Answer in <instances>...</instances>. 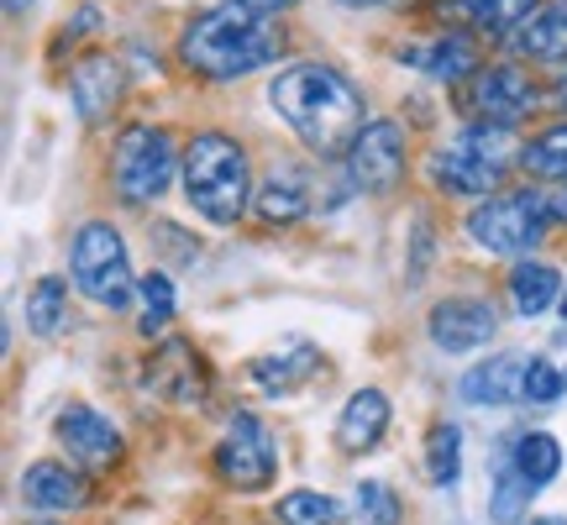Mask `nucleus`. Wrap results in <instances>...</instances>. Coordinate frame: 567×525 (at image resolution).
I'll return each mask as SVG.
<instances>
[{
    "label": "nucleus",
    "instance_id": "nucleus-10",
    "mask_svg": "<svg viewBox=\"0 0 567 525\" xmlns=\"http://www.w3.org/2000/svg\"><path fill=\"white\" fill-rule=\"evenodd\" d=\"M542 105V84L520 63H484L457 95V111L484 126H520Z\"/></svg>",
    "mask_w": 567,
    "mask_h": 525
},
{
    "label": "nucleus",
    "instance_id": "nucleus-24",
    "mask_svg": "<svg viewBox=\"0 0 567 525\" xmlns=\"http://www.w3.org/2000/svg\"><path fill=\"white\" fill-rule=\"evenodd\" d=\"M509 305L536 321V316H547L551 305H563V274L542 258H520L509 268Z\"/></svg>",
    "mask_w": 567,
    "mask_h": 525
},
{
    "label": "nucleus",
    "instance_id": "nucleus-20",
    "mask_svg": "<svg viewBox=\"0 0 567 525\" xmlns=\"http://www.w3.org/2000/svg\"><path fill=\"white\" fill-rule=\"evenodd\" d=\"M389 415H394V404H389L384 389L363 384L358 394H347L342 415H337V446H342L347 457H368L373 446L384 442Z\"/></svg>",
    "mask_w": 567,
    "mask_h": 525
},
{
    "label": "nucleus",
    "instance_id": "nucleus-32",
    "mask_svg": "<svg viewBox=\"0 0 567 525\" xmlns=\"http://www.w3.org/2000/svg\"><path fill=\"white\" fill-rule=\"evenodd\" d=\"M237 6H247V11H258V17H284V11H295L300 0H237Z\"/></svg>",
    "mask_w": 567,
    "mask_h": 525
},
{
    "label": "nucleus",
    "instance_id": "nucleus-37",
    "mask_svg": "<svg viewBox=\"0 0 567 525\" xmlns=\"http://www.w3.org/2000/svg\"><path fill=\"white\" fill-rule=\"evenodd\" d=\"M27 525H59V521H53V515H38V521H27Z\"/></svg>",
    "mask_w": 567,
    "mask_h": 525
},
{
    "label": "nucleus",
    "instance_id": "nucleus-16",
    "mask_svg": "<svg viewBox=\"0 0 567 525\" xmlns=\"http://www.w3.org/2000/svg\"><path fill=\"white\" fill-rule=\"evenodd\" d=\"M95 473H84L80 463H32L27 473H21V500H27V509H38V515H74V509H84L90 500H95V484H90Z\"/></svg>",
    "mask_w": 567,
    "mask_h": 525
},
{
    "label": "nucleus",
    "instance_id": "nucleus-35",
    "mask_svg": "<svg viewBox=\"0 0 567 525\" xmlns=\"http://www.w3.org/2000/svg\"><path fill=\"white\" fill-rule=\"evenodd\" d=\"M32 11V0H6V17H27Z\"/></svg>",
    "mask_w": 567,
    "mask_h": 525
},
{
    "label": "nucleus",
    "instance_id": "nucleus-18",
    "mask_svg": "<svg viewBox=\"0 0 567 525\" xmlns=\"http://www.w3.org/2000/svg\"><path fill=\"white\" fill-rule=\"evenodd\" d=\"M122 63L116 53H84L74 69H69V101H74V116L84 126H101L111 122V111L122 105Z\"/></svg>",
    "mask_w": 567,
    "mask_h": 525
},
{
    "label": "nucleus",
    "instance_id": "nucleus-3",
    "mask_svg": "<svg viewBox=\"0 0 567 525\" xmlns=\"http://www.w3.org/2000/svg\"><path fill=\"white\" fill-rule=\"evenodd\" d=\"M179 189L189 210L210 226H237L252 205V158L231 132H195L179 163Z\"/></svg>",
    "mask_w": 567,
    "mask_h": 525
},
{
    "label": "nucleus",
    "instance_id": "nucleus-26",
    "mask_svg": "<svg viewBox=\"0 0 567 525\" xmlns=\"http://www.w3.org/2000/svg\"><path fill=\"white\" fill-rule=\"evenodd\" d=\"M463 473V425L436 421L425 431V478L436 488H452Z\"/></svg>",
    "mask_w": 567,
    "mask_h": 525
},
{
    "label": "nucleus",
    "instance_id": "nucleus-22",
    "mask_svg": "<svg viewBox=\"0 0 567 525\" xmlns=\"http://www.w3.org/2000/svg\"><path fill=\"white\" fill-rule=\"evenodd\" d=\"M321 373V352L310 342H289V347H279V352H268V358H252L247 363V379L264 389V394H295L300 384H310Z\"/></svg>",
    "mask_w": 567,
    "mask_h": 525
},
{
    "label": "nucleus",
    "instance_id": "nucleus-30",
    "mask_svg": "<svg viewBox=\"0 0 567 525\" xmlns=\"http://www.w3.org/2000/svg\"><path fill=\"white\" fill-rule=\"evenodd\" d=\"M142 316H137V331L147 337V342H158L163 331H168V321H174V279L163 274V268H153V274H142Z\"/></svg>",
    "mask_w": 567,
    "mask_h": 525
},
{
    "label": "nucleus",
    "instance_id": "nucleus-17",
    "mask_svg": "<svg viewBox=\"0 0 567 525\" xmlns=\"http://www.w3.org/2000/svg\"><path fill=\"white\" fill-rule=\"evenodd\" d=\"M526 368H530V352H494V358L473 363L457 379V400L473 404V410L526 404Z\"/></svg>",
    "mask_w": 567,
    "mask_h": 525
},
{
    "label": "nucleus",
    "instance_id": "nucleus-34",
    "mask_svg": "<svg viewBox=\"0 0 567 525\" xmlns=\"http://www.w3.org/2000/svg\"><path fill=\"white\" fill-rule=\"evenodd\" d=\"M337 6H347V11H379V6H389V0H337Z\"/></svg>",
    "mask_w": 567,
    "mask_h": 525
},
{
    "label": "nucleus",
    "instance_id": "nucleus-28",
    "mask_svg": "<svg viewBox=\"0 0 567 525\" xmlns=\"http://www.w3.org/2000/svg\"><path fill=\"white\" fill-rule=\"evenodd\" d=\"M274 521L279 525H342L347 509L331 500V494H316V488H289L274 505Z\"/></svg>",
    "mask_w": 567,
    "mask_h": 525
},
{
    "label": "nucleus",
    "instance_id": "nucleus-38",
    "mask_svg": "<svg viewBox=\"0 0 567 525\" xmlns=\"http://www.w3.org/2000/svg\"><path fill=\"white\" fill-rule=\"evenodd\" d=\"M557 310H563V321H567V289H563V305H557Z\"/></svg>",
    "mask_w": 567,
    "mask_h": 525
},
{
    "label": "nucleus",
    "instance_id": "nucleus-14",
    "mask_svg": "<svg viewBox=\"0 0 567 525\" xmlns=\"http://www.w3.org/2000/svg\"><path fill=\"white\" fill-rule=\"evenodd\" d=\"M142 384L147 394H158L168 404H205L210 394V368L195 352V342L184 337H158V347L147 352V368H142Z\"/></svg>",
    "mask_w": 567,
    "mask_h": 525
},
{
    "label": "nucleus",
    "instance_id": "nucleus-12",
    "mask_svg": "<svg viewBox=\"0 0 567 525\" xmlns=\"http://www.w3.org/2000/svg\"><path fill=\"white\" fill-rule=\"evenodd\" d=\"M53 436H59V452L69 463H80L84 473H111V467L126 457V436L122 425L111 421L105 410L84 400H69L53 421Z\"/></svg>",
    "mask_w": 567,
    "mask_h": 525
},
{
    "label": "nucleus",
    "instance_id": "nucleus-9",
    "mask_svg": "<svg viewBox=\"0 0 567 525\" xmlns=\"http://www.w3.org/2000/svg\"><path fill=\"white\" fill-rule=\"evenodd\" d=\"M210 467L226 488L237 494H258L279 478V442L252 410H231L221 425V442L210 452Z\"/></svg>",
    "mask_w": 567,
    "mask_h": 525
},
{
    "label": "nucleus",
    "instance_id": "nucleus-21",
    "mask_svg": "<svg viewBox=\"0 0 567 525\" xmlns=\"http://www.w3.org/2000/svg\"><path fill=\"white\" fill-rule=\"evenodd\" d=\"M252 210L264 226H295L310 216V179L295 163H274L264 179H258V195H252Z\"/></svg>",
    "mask_w": 567,
    "mask_h": 525
},
{
    "label": "nucleus",
    "instance_id": "nucleus-6",
    "mask_svg": "<svg viewBox=\"0 0 567 525\" xmlns=\"http://www.w3.org/2000/svg\"><path fill=\"white\" fill-rule=\"evenodd\" d=\"M551 210L542 189H494L467 210V237L499 258H530V247L547 237Z\"/></svg>",
    "mask_w": 567,
    "mask_h": 525
},
{
    "label": "nucleus",
    "instance_id": "nucleus-5",
    "mask_svg": "<svg viewBox=\"0 0 567 525\" xmlns=\"http://www.w3.org/2000/svg\"><path fill=\"white\" fill-rule=\"evenodd\" d=\"M557 473H563V442L551 431H520L499 452V473H494V488H488V515L505 525L526 521L530 500L557 484Z\"/></svg>",
    "mask_w": 567,
    "mask_h": 525
},
{
    "label": "nucleus",
    "instance_id": "nucleus-33",
    "mask_svg": "<svg viewBox=\"0 0 567 525\" xmlns=\"http://www.w3.org/2000/svg\"><path fill=\"white\" fill-rule=\"evenodd\" d=\"M551 105H557V111L567 116V59L551 69Z\"/></svg>",
    "mask_w": 567,
    "mask_h": 525
},
{
    "label": "nucleus",
    "instance_id": "nucleus-11",
    "mask_svg": "<svg viewBox=\"0 0 567 525\" xmlns=\"http://www.w3.org/2000/svg\"><path fill=\"white\" fill-rule=\"evenodd\" d=\"M347 184L358 195H389L394 184L405 179V163H410V137L400 122L389 116H373V122L358 132V142L347 147Z\"/></svg>",
    "mask_w": 567,
    "mask_h": 525
},
{
    "label": "nucleus",
    "instance_id": "nucleus-23",
    "mask_svg": "<svg viewBox=\"0 0 567 525\" xmlns=\"http://www.w3.org/2000/svg\"><path fill=\"white\" fill-rule=\"evenodd\" d=\"M505 48L520 63H563L567 59V6H542L520 32H509Z\"/></svg>",
    "mask_w": 567,
    "mask_h": 525
},
{
    "label": "nucleus",
    "instance_id": "nucleus-8",
    "mask_svg": "<svg viewBox=\"0 0 567 525\" xmlns=\"http://www.w3.org/2000/svg\"><path fill=\"white\" fill-rule=\"evenodd\" d=\"M184 153L163 126H126L111 147V184L126 205H153L168 195V184L179 179Z\"/></svg>",
    "mask_w": 567,
    "mask_h": 525
},
{
    "label": "nucleus",
    "instance_id": "nucleus-2",
    "mask_svg": "<svg viewBox=\"0 0 567 525\" xmlns=\"http://www.w3.org/2000/svg\"><path fill=\"white\" fill-rule=\"evenodd\" d=\"M174 53H179V63L195 80L231 84V80H247V74L268 69V63H279L284 27H279V17H258V11H247L237 0H226V6L195 11V17L184 21Z\"/></svg>",
    "mask_w": 567,
    "mask_h": 525
},
{
    "label": "nucleus",
    "instance_id": "nucleus-36",
    "mask_svg": "<svg viewBox=\"0 0 567 525\" xmlns=\"http://www.w3.org/2000/svg\"><path fill=\"white\" fill-rule=\"evenodd\" d=\"M520 525H567V515H530V521H520Z\"/></svg>",
    "mask_w": 567,
    "mask_h": 525
},
{
    "label": "nucleus",
    "instance_id": "nucleus-19",
    "mask_svg": "<svg viewBox=\"0 0 567 525\" xmlns=\"http://www.w3.org/2000/svg\"><path fill=\"white\" fill-rule=\"evenodd\" d=\"M436 11H442V27H463L473 38L505 42L509 32H520L542 11V0H442Z\"/></svg>",
    "mask_w": 567,
    "mask_h": 525
},
{
    "label": "nucleus",
    "instance_id": "nucleus-1",
    "mask_svg": "<svg viewBox=\"0 0 567 525\" xmlns=\"http://www.w3.org/2000/svg\"><path fill=\"white\" fill-rule=\"evenodd\" d=\"M268 111L305 142V153H316L321 163L347 158V147L368 126L363 90L347 80L337 63H289V69H279L268 80Z\"/></svg>",
    "mask_w": 567,
    "mask_h": 525
},
{
    "label": "nucleus",
    "instance_id": "nucleus-15",
    "mask_svg": "<svg viewBox=\"0 0 567 525\" xmlns=\"http://www.w3.org/2000/svg\"><path fill=\"white\" fill-rule=\"evenodd\" d=\"M400 63H410L415 74H425V80L436 84H457L463 90L484 63H478V38L473 32H463V27H442V32H431V38H410L400 42V53H394Z\"/></svg>",
    "mask_w": 567,
    "mask_h": 525
},
{
    "label": "nucleus",
    "instance_id": "nucleus-13",
    "mask_svg": "<svg viewBox=\"0 0 567 525\" xmlns=\"http://www.w3.org/2000/svg\"><path fill=\"white\" fill-rule=\"evenodd\" d=\"M425 337H431V347L446 352V358L484 352V347L499 337V310L488 300H478V295H446V300L431 305Z\"/></svg>",
    "mask_w": 567,
    "mask_h": 525
},
{
    "label": "nucleus",
    "instance_id": "nucleus-25",
    "mask_svg": "<svg viewBox=\"0 0 567 525\" xmlns=\"http://www.w3.org/2000/svg\"><path fill=\"white\" fill-rule=\"evenodd\" d=\"M520 168L542 184L567 179V116L563 122H551V126H542L536 137H526V147H520Z\"/></svg>",
    "mask_w": 567,
    "mask_h": 525
},
{
    "label": "nucleus",
    "instance_id": "nucleus-29",
    "mask_svg": "<svg viewBox=\"0 0 567 525\" xmlns=\"http://www.w3.org/2000/svg\"><path fill=\"white\" fill-rule=\"evenodd\" d=\"M400 515H405V505H400L394 484L363 478V484L352 488V505H347V521L352 525H400Z\"/></svg>",
    "mask_w": 567,
    "mask_h": 525
},
{
    "label": "nucleus",
    "instance_id": "nucleus-27",
    "mask_svg": "<svg viewBox=\"0 0 567 525\" xmlns=\"http://www.w3.org/2000/svg\"><path fill=\"white\" fill-rule=\"evenodd\" d=\"M63 321H69V284L48 274V279L27 289V331L32 337H59Z\"/></svg>",
    "mask_w": 567,
    "mask_h": 525
},
{
    "label": "nucleus",
    "instance_id": "nucleus-39",
    "mask_svg": "<svg viewBox=\"0 0 567 525\" xmlns=\"http://www.w3.org/2000/svg\"><path fill=\"white\" fill-rule=\"evenodd\" d=\"M557 6H567V0H557Z\"/></svg>",
    "mask_w": 567,
    "mask_h": 525
},
{
    "label": "nucleus",
    "instance_id": "nucleus-31",
    "mask_svg": "<svg viewBox=\"0 0 567 525\" xmlns=\"http://www.w3.org/2000/svg\"><path fill=\"white\" fill-rule=\"evenodd\" d=\"M542 195H547L551 222H567V179H557V184H542Z\"/></svg>",
    "mask_w": 567,
    "mask_h": 525
},
{
    "label": "nucleus",
    "instance_id": "nucleus-4",
    "mask_svg": "<svg viewBox=\"0 0 567 525\" xmlns=\"http://www.w3.org/2000/svg\"><path fill=\"white\" fill-rule=\"evenodd\" d=\"M509 163H520V147H515V126H484L467 122L452 142H436L431 158H425V179L442 195H473L484 200L499 189Z\"/></svg>",
    "mask_w": 567,
    "mask_h": 525
},
{
    "label": "nucleus",
    "instance_id": "nucleus-7",
    "mask_svg": "<svg viewBox=\"0 0 567 525\" xmlns=\"http://www.w3.org/2000/svg\"><path fill=\"white\" fill-rule=\"evenodd\" d=\"M69 274L84 295L105 310H132L142 279L132 274V258H126L122 231L111 222H84L74 231V247H69Z\"/></svg>",
    "mask_w": 567,
    "mask_h": 525
}]
</instances>
